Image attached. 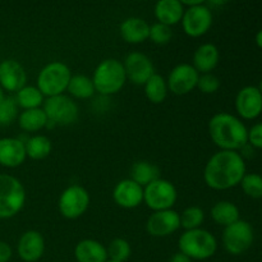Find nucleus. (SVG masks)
<instances>
[{"label": "nucleus", "mask_w": 262, "mask_h": 262, "mask_svg": "<svg viewBox=\"0 0 262 262\" xmlns=\"http://www.w3.org/2000/svg\"><path fill=\"white\" fill-rule=\"evenodd\" d=\"M245 176V159L238 151H217L209 159L204 170L206 184L216 191H225L238 186Z\"/></svg>", "instance_id": "obj_1"}, {"label": "nucleus", "mask_w": 262, "mask_h": 262, "mask_svg": "<svg viewBox=\"0 0 262 262\" xmlns=\"http://www.w3.org/2000/svg\"><path fill=\"white\" fill-rule=\"evenodd\" d=\"M209 133L212 142L224 151H239L248 145L245 123L229 113H217L210 119Z\"/></svg>", "instance_id": "obj_2"}, {"label": "nucleus", "mask_w": 262, "mask_h": 262, "mask_svg": "<svg viewBox=\"0 0 262 262\" xmlns=\"http://www.w3.org/2000/svg\"><path fill=\"white\" fill-rule=\"evenodd\" d=\"M178 248L179 252L186 255L192 261H202L215 255L217 250V242L212 233L199 228V229L186 230L179 237Z\"/></svg>", "instance_id": "obj_3"}, {"label": "nucleus", "mask_w": 262, "mask_h": 262, "mask_svg": "<svg viewBox=\"0 0 262 262\" xmlns=\"http://www.w3.org/2000/svg\"><path fill=\"white\" fill-rule=\"evenodd\" d=\"M95 91L101 95H113L119 92L127 81L124 66L118 59H105L96 67L92 76Z\"/></svg>", "instance_id": "obj_4"}, {"label": "nucleus", "mask_w": 262, "mask_h": 262, "mask_svg": "<svg viewBox=\"0 0 262 262\" xmlns=\"http://www.w3.org/2000/svg\"><path fill=\"white\" fill-rule=\"evenodd\" d=\"M71 69L61 61L46 64L37 76V89L46 97L63 95L71 81Z\"/></svg>", "instance_id": "obj_5"}, {"label": "nucleus", "mask_w": 262, "mask_h": 262, "mask_svg": "<svg viewBox=\"0 0 262 262\" xmlns=\"http://www.w3.org/2000/svg\"><path fill=\"white\" fill-rule=\"evenodd\" d=\"M26 202L23 184L15 177L0 174V219H10L22 210Z\"/></svg>", "instance_id": "obj_6"}, {"label": "nucleus", "mask_w": 262, "mask_h": 262, "mask_svg": "<svg viewBox=\"0 0 262 262\" xmlns=\"http://www.w3.org/2000/svg\"><path fill=\"white\" fill-rule=\"evenodd\" d=\"M177 188L171 182L158 178L143 188V202L155 211L170 210L177 202Z\"/></svg>", "instance_id": "obj_7"}, {"label": "nucleus", "mask_w": 262, "mask_h": 262, "mask_svg": "<svg viewBox=\"0 0 262 262\" xmlns=\"http://www.w3.org/2000/svg\"><path fill=\"white\" fill-rule=\"evenodd\" d=\"M255 239L252 225L245 220H238L224 228L223 232V245L225 251L233 256L245 253L252 246Z\"/></svg>", "instance_id": "obj_8"}, {"label": "nucleus", "mask_w": 262, "mask_h": 262, "mask_svg": "<svg viewBox=\"0 0 262 262\" xmlns=\"http://www.w3.org/2000/svg\"><path fill=\"white\" fill-rule=\"evenodd\" d=\"M42 109L49 122L60 125L73 124L79 115L78 105L66 95L48 97L43 101Z\"/></svg>", "instance_id": "obj_9"}, {"label": "nucleus", "mask_w": 262, "mask_h": 262, "mask_svg": "<svg viewBox=\"0 0 262 262\" xmlns=\"http://www.w3.org/2000/svg\"><path fill=\"white\" fill-rule=\"evenodd\" d=\"M90 206V194L86 188L78 184L69 186L61 192L58 201L60 214L66 219L74 220L87 211Z\"/></svg>", "instance_id": "obj_10"}, {"label": "nucleus", "mask_w": 262, "mask_h": 262, "mask_svg": "<svg viewBox=\"0 0 262 262\" xmlns=\"http://www.w3.org/2000/svg\"><path fill=\"white\" fill-rule=\"evenodd\" d=\"M212 25V12L205 3L184 9L182 26L191 37H200L210 30Z\"/></svg>", "instance_id": "obj_11"}, {"label": "nucleus", "mask_w": 262, "mask_h": 262, "mask_svg": "<svg viewBox=\"0 0 262 262\" xmlns=\"http://www.w3.org/2000/svg\"><path fill=\"white\" fill-rule=\"evenodd\" d=\"M200 73L194 69L192 64H179V66L174 67L171 72L169 73L168 81V90H170L174 95H187L197 87V82H199Z\"/></svg>", "instance_id": "obj_12"}, {"label": "nucleus", "mask_w": 262, "mask_h": 262, "mask_svg": "<svg viewBox=\"0 0 262 262\" xmlns=\"http://www.w3.org/2000/svg\"><path fill=\"white\" fill-rule=\"evenodd\" d=\"M123 66H124L127 79L138 86L145 84L155 74L151 59L140 51H133L128 54Z\"/></svg>", "instance_id": "obj_13"}, {"label": "nucleus", "mask_w": 262, "mask_h": 262, "mask_svg": "<svg viewBox=\"0 0 262 262\" xmlns=\"http://www.w3.org/2000/svg\"><path fill=\"white\" fill-rule=\"evenodd\" d=\"M181 228V215L173 209L155 211L146 223V230L152 237H168Z\"/></svg>", "instance_id": "obj_14"}, {"label": "nucleus", "mask_w": 262, "mask_h": 262, "mask_svg": "<svg viewBox=\"0 0 262 262\" xmlns=\"http://www.w3.org/2000/svg\"><path fill=\"white\" fill-rule=\"evenodd\" d=\"M235 110L246 120H253L262 113V94L256 86H246L235 97Z\"/></svg>", "instance_id": "obj_15"}, {"label": "nucleus", "mask_w": 262, "mask_h": 262, "mask_svg": "<svg viewBox=\"0 0 262 262\" xmlns=\"http://www.w3.org/2000/svg\"><path fill=\"white\" fill-rule=\"evenodd\" d=\"M113 199L123 209H136L143 202V187L132 179H123L113 191Z\"/></svg>", "instance_id": "obj_16"}, {"label": "nucleus", "mask_w": 262, "mask_h": 262, "mask_svg": "<svg viewBox=\"0 0 262 262\" xmlns=\"http://www.w3.org/2000/svg\"><path fill=\"white\" fill-rule=\"evenodd\" d=\"M18 256L25 262H36L45 252V239L37 230H27L20 235L17 246Z\"/></svg>", "instance_id": "obj_17"}, {"label": "nucleus", "mask_w": 262, "mask_h": 262, "mask_svg": "<svg viewBox=\"0 0 262 262\" xmlns=\"http://www.w3.org/2000/svg\"><path fill=\"white\" fill-rule=\"evenodd\" d=\"M27 76L18 61L8 59L0 63V86L9 92H18L26 86Z\"/></svg>", "instance_id": "obj_18"}, {"label": "nucleus", "mask_w": 262, "mask_h": 262, "mask_svg": "<svg viewBox=\"0 0 262 262\" xmlns=\"http://www.w3.org/2000/svg\"><path fill=\"white\" fill-rule=\"evenodd\" d=\"M27 158L25 142L18 138H0V165L5 168H17Z\"/></svg>", "instance_id": "obj_19"}, {"label": "nucleus", "mask_w": 262, "mask_h": 262, "mask_svg": "<svg viewBox=\"0 0 262 262\" xmlns=\"http://www.w3.org/2000/svg\"><path fill=\"white\" fill-rule=\"evenodd\" d=\"M74 258L77 262H106V247L95 239H83L74 247Z\"/></svg>", "instance_id": "obj_20"}, {"label": "nucleus", "mask_w": 262, "mask_h": 262, "mask_svg": "<svg viewBox=\"0 0 262 262\" xmlns=\"http://www.w3.org/2000/svg\"><path fill=\"white\" fill-rule=\"evenodd\" d=\"M123 40L129 43H140L147 40L150 35V26L145 19L138 17H129L122 22L119 27Z\"/></svg>", "instance_id": "obj_21"}, {"label": "nucleus", "mask_w": 262, "mask_h": 262, "mask_svg": "<svg viewBox=\"0 0 262 262\" xmlns=\"http://www.w3.org/2000/svg\"><path fill=\"white\" fill-rule=\"evenodd\" d=\"M219 49L214 43H202L193 54V64L199 73H210L219 63Z\"/></svg>", "instance_id": "obj_22"}, {"label": "nucleus", "mask_w": 262, "mask_h": 262, "mask_svg": "<svg viewBox=\"0 0 262 262\" xmlns=\"http://www.w3.org/2000/svg\"><path fill=\"white\" fill-rule=\"evenodd\" d=\"M184 9L179 0H159L155 4V17L159 23L171 27L181 22Z\"/></svg>", "instance_id": "obj_23"}, {"label": "nucleus", "mask_w": 262, "mask_h": 262, "mask_svg": "<svg viewBox=\"0 0 262 262\" xmlns=\"http://www.w3.org/2000/svg\"><path fill=\"white\" fill-rule=\"evenodd\" d=\"M211 217L216 224L228 225L239 220V209L237 205L230 201H219L212 206L211 209Z\"/></svg>", "instance_id": "obj_24"}, {"label": "nucleus", "mask_w": 262, "mask_h": 262, "mask_svg": "<svg viewBox=\"0 0 262 262\" xmlns=\"http://www.w3.org/2000/svg\"><path fill=\"white\" fill-rule=\"evenodd\" d=\"M49 123L42 107L23 110L18 117V124L26 132H37Z\"/></svg>", "instance_id": "obj_25"}, {"label": "nucleus", "mask_w": 262, "mask_h": 262, "mask_svg": "<svg viewBox=\"0 0 262 262\" xmlns=\"http://www.w3.org/2000/svg\"><path fill=\"white\" fill-rule=\"evenodd\" d=\"M158 178V166L154 165L150 161H137V163L133 164L132 169H130V179L137 184H140L141 187H146Z\"/></svg>", "instance_id": "obj_26"}, {"label": "nucleus", "mask_w": 262, "mask_h": 262, "mask_svg": "<svg viewBox=\"0 0 262 262\" xmlns=\"http://www.w3.org/2000/svg\"><path fill=\"white\" fill-rule=\"evenodd\" d=\"M26 154L32 160H42L51 152V141L46 136L36 135L25 142Z\"/></svg>", "instance_id": "obj_27"}, {"label": "nucleus", "mask_w": 262, "mask_h": 262, "mask_svg": "<svg viewBox=\"0 0 262 262\" xmlns=\"http://www.w3.org/2000/svg\"><path fill=\"white\" fill-rule=\"evenodd\" d=\"M67 91L76 99H90L95 94L94 82L83 74H74L71 77Z\"/></svg>", "instance_id": "obj_28"}, {"label": "nucleus", "mask_w": 262, "mask_h": 262, "mask_svg": "<svg viewBox=\"0 0 262 262\" xmlns=\"http://www.w3.org/2000/svg\"><path fill=\"white\" fill-rule=\"evenodd\" d=\"M15 102L25 110L37 109L43 104V95L36 86H25L15 95Z\"/></svg>", "instance_id": "obj_29"}, {"label": "nucleus", "mask_w": 262, "mask_h": 262, "mask_svg": "<svg viewBox=\"0 0 262 262\" xmlns=\"http://www.w3.org/2000/svg\"><path fill=\"white\" fill-rule=\"evenodd\" d=\"M143 86L146 97L152 104H161L168 95V84L160 74H154Z\"/></svg>", "instance_id": "obj_30"}, {"label": "nucleus", "mask_w": 262, "mask_h": 262, "mask_svg": "<svg viewBox=\"0 0 262 262\" xmlns=\"http://www.w3.org/2000/svg\"><path fill=\"white\" fill-rule=\"evenodd\" d=\"M107 258L115 262H125L132 255L130 245L123 238H115L106 247Z\"/></svg>", "instance_id": "obj_31"}, {"label": "nucleus", "mask_w": 262, "mask_h": 262, "mask_svg": "<svg viewBox=\"0 0 262 262\" xmlns=\"http://www.w3.org/2000/svg\"><path fill=\"white\" fill-rule=\"evenodd\" d=\"M205 220L204 210L199 206H189L182 212L181 227L186 230L199 229Z\"/></svg>", "instance_id": "obj_32"}, {"label": "nucleus", "mask_w": 262, "mask_h": 262, "mask_svg": "<svg viewBox=\"0 0 262 262\" xmlns=\"http://www.w3.org/2000/svg\"><path fill=\"white\" fill-rule=\"evenodd\" d=\"M242 191L251 199H262V176L257 173H246L241 181Z\"/></svg>", "instance_id": "obj_33"}, {"label": "nucleus", "mask_w": 262, "mask_h": 262, "mask_svg": "<svg viewBox=\"0 0 262 262\" xmlns=\"http://www.w3.org/2000/svg\"><path fill=\"white\" fill-rule=\"evenodd\" d=\"M18 117V105L14 97L5 96L0 101V125H9Z\"/></svg>", "instance_id": "obj_34"}, {"label": "nucleus", "mask_w": 262, "mask_h": 262, "mask_svg": "<svg viewBox=\"0 0 262 262\" xmlns=\"http://www.w3.org/2000/svg\"><path fill=\"white\" fill-rule=\"evenodd\" d=\"M173 32H171V27L169 26L163 25V23H154L152 26H150V35L148 38H151V41L158 45H165L170 41Z\"/></svg>", "instance_id": "obj_35"}, {"label": "nucleus", "mask_w": 262, "mask_h": 262, "mask_svg": "<svg viewBox=\"0 0 262 262\" xmlns=\"http://www.w3.org/2000/svg\"><path fill=\"white\" fill-rule=\"evenodd\" d=\"M197 89L204 94H214L220 89V79L212 73L200 74Z\"/></svg>", "instance_id": "obj_36"}, {"label": "nucleus", "mask_w": 262, "mask_h": 262, "mask_svg": "<svg viewBox=\"0 0 262 262\" xmlns=\"http://www.w3.org/2000/svg\"><path fill=\"white\" fill-rule=\"evenodd\" d=\"M248 145L262 150V122L256 123L248 129Z\"/></svg>", "instance_id": "obj_37"}, {"label": "nucleus", "mask_w": 262, "mask_h": 262, "mask_svg": "<svg viewBox=\"0 0 262 262\" xmlns=\"http://www.w3.org/2000/svg\"><path fill=\"white\" fill-rule=\"evenodd\" d=\"M12 247L7 242L0 241V262H8L12 258Z\"/></svg>", "instance_id": "obj_38"}, {"label": "nucleus", "mask_w": 262, "mask_h": 262, "mask_svg": "<svg viewBox=\"0 0 262 262\" xmlns=\"http://www.w3.org/2000/svg\"><path fill=\"white\" fill-rule=\"evenodd\" d=\"M169 262H192V260L189 257H187L186 255H183L182 252H178L170 258V261Z\"/></svg>", "instance_id": "obj_39"}, {"label": "nucleus", "mask_w": 262, "mask_h": 262, "mask_svg": "<svg viewBox=\"0 0 262 262\" xmlns=\"http://www.w3.org/2000/svg\"><path fill=\"white\" fill-rule=\"evenodd\" d=\"M255 40H256V45H257L260 49H262V30H260L257 33H256Z\"/></svg>", "instance_id": "obj_40"}, {"label": "nucleus", "mask_w": 262, "mask_h": 262, "mask_svg": "<svg viewBox=\"0 0 262 262\" xmlns=\"http://www.w3.org/2000/svg\"><path fill=\"white\" fill-rule=\"evenodd\" d=\"M4 97H5L4 96V90H3L2 86H0V101H2V100L4 99Z\"/></svg>", "instance_id": "obj_41"}, {"label": "nucleus", "mask_w": 262, "mask_h": 262, "mask_svg": "<svg viewBox=\"0 0 262 262\" xmlns=\"http://www.w3.org/2000/svg\"><path fill=\"white\" fill-rule=\"evenodd\" d=\"M258 90H260V92L262 94V79H261V82H260V84H258V87H257Z\"/></svg>", "instance_id": "obj_42"}, {"label": "nucleus", "mask_w": 262, "mask_h": 262, "mask_svg": "<svg viewBox=\"0 0 262 262\" xmlns=\"http://www.w3.org/2000/svg\"><path fill=\"white\" fill-rule=\"evenodd\" d=\"M106 262H115V261H110V260H107Z\"/></svg>", "instance_id": "obj_43"}]
</instances>
